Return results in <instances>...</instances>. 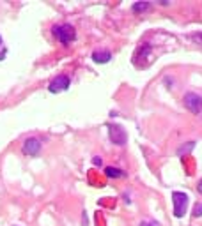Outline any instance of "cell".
Segmentation results:
<instances>
[{"mask_svg": "<svg viewBox=\"0 0 202 226\" xmlns=\"http://www.w3.org/2000/svg\"><path fill=\"white\" fill-rule=\"evenodd\" d=\"M52 34L53 37L64 44V46H67V44H71L75 39H76V30L71 23H59V25H53L52 27Z\"/></svg>", "mask_w": 202, "mask_h": 226, "instance_id": "1", "label": "cell"}, {"mask_svg": "<svg viewBox=\"0 0 202 226\" xmlns=\"http://www.w3.org/2000/svg\"><path fill=\"white\" fill-rule=\"evenodd\" d=\"M188 194L186 193H181V191H174L172 193V203H174V216L175 217H183L186 214V209H188Z\"/></svg>", "mask_w": 202, "mask_h": 226, "instance_id": "2", "label": "cell"}, {"mask_svg": "<svg viewBox=\"0 0 202 226\" xmlns=\"http://www.w3.org/2000/svg\"><path fill=\"white\" fill-rule=\"evenodd\" d=\"M183 104L193 115H200L202 113V96L197 92H186L183 96Z\"/></svg>", "mask_w": 202, "mask_h": 226, "instance_id": "3", "label": "cell"}, {"mask_svg": "<svg viewBox=\"0 0 202 226\" xmlns=\"http://www.w3.org/2000/svg\"><path fill=\"white\" fill-rule=\"evenodd\" d=\"M108 138H110V141L114 143V145L124 147L128 143V132L119 124H110L108 125Z\"/></svg>", "mask_w": 202, "mask_h": 226, "instance_id": "4", "label": "cell"}, {"mask_svg": "<svg viewBox=\"0 0 202 226\" xmlns=\"http://www.w3.org/2000/svg\"><path fill=\"white\" fill-rule=\"evenodd\" d=\"M69 87H71V78L67 76V74H59V76H55V78L50 81L48 90H50L52 94H59V92L67 90Z\"/></svg>", "mask_w": 202, "mask_h": 226, "instance_id": "5", "label": "cell"}, {"mask_svg": "<svg viewBox=\"0 0 202 226\" xmlns=\"http://www.w3.org/2000/svg\"><path fill=\"white\" fill-rule=\"evenodd\" d=\"M41 148H43V143H41V140L36 138V136L27 138V140L23 141V145H21V152H23L25 155H29V157H36V155H39Z\"/></svg>", "mask_w": 202, "mask_h": 226, "instance_id": "6", "label": "cell"}, {"mask_svg": "<svg viewBox=\"0 0 202 226\" xmlns=\"http://www.w3.org/2000/svg\"><path fill=\"white\" fill-rule=\"evenodd\" d=\"M92 60L96 64H108L112 60V51L110 50H96L92 53Z\"/></svg>", "mask_w": 202, "mask_h": 226, "instance_id": "7", "label": "cell"}, {"mask_svg": "<svg viewBox=\"0 0 202 226\" xmlns=\"http://www.w3.org/2000/svg\"><path fill=\"white\" fill-rule=\"evenodd\" d=\"M126 175L128 173L124 170L117 168V166H106L105 168V177H108V178H124Z\"/></svg>", "mask_w": 202, "mask_h": 226, "instance_id": "8", "label": "cell"}, {"mask_svg": "<svg viewBox=\"0 0 202 226\" xmlns=\"http://www.w3.org/2000/svg\"><path fill=\"white\" fill-rule=\"evenodd\" d=\"M149 2H135L133 6H131V11L135 12V14H140V12H145L147 9H149Z\"/></svg>", "mask_w": 202, "mask_h": 226, "instance_id": "9", "label": "cell"}, {"mask_svg": "<svg viewBox=\"0 0 202 226\" xmlns=\"http://www.w3.org/2000/svg\"><path fill=\"white\" fill-rule=\"evenodd\" d=\"M193 148H195V141H188V143H185V145H181V147L177 148V155H186Z\"/></svg>", "mask_w": 202, "mask_h": 226, "instance_id": "10", "label": "cell"}, {"mask_svg": "<svg viewBox=\"0 0 202 226\" xmlns=\"http://www.w3.org/2000/svg\"><path fill=\"white\" fill-rule=\"evenodd\" d=\"M192 216L197 219V217H202V201L200 203H195V207H193V212H192Z\"/></svg>", "mask_w": 202, "mask_h": 226, "instance_id": "11", "label": "cell"}, {"mask_svg": "<svg viewBox=\"0 0 202 226\" xmlns=\"http://www.w3.org/2000/svg\"><path fill=\"white\" fill-rule=\"evenodd\" d=\"M190 37H192V41H193L195 44H199V46H202V32H195V34H192Z\"/></svg>", "mask_w": 202, "mask_h": 226, "instance_id": "12", "label": "cell"}, {"mask_svg": "<svg viewBox=\"0 0 202 226\" xmlns=\"http://www.w3.org/2000/svg\"><path fill=\"white\" fill-rule=\"evenodd\" d=\"M138 226H160V223L158 221H142Z\"/></svg>", "mask_w": 202, "mask_h": 226, "instance_id": "13", "label": "cell"}, {"mask_svg": "<svg viewBox=\"0 0 202 226\" xmlns=\"http://www.w3.org/2000/svg\"><path fill=\"white\" fill-rule=\"evenodd\" d=\"M92 164H94V166H101V164H103V159L96 155V157H92Z\"/></svg>", "mask_w": 202, "mask_h": 226, "instance_id": "14", "label": "cell"}, {"mask_svg": "<svg viewBox=\"0 0 202 226\" xmlns=\"http://www.w3.org/2000/svg\"><path fill=\"white\" fill-rule=\"evenodd\" d=\"M82 224H83V226H87V224H89V217H87V212H83V216H82Z\"/></svg>", "mask_w": 202, "mask_h": 226, "instance_id": "15", "label": "cell"}, {"mask_svg": "<svg viewBox=\"0 0 202 226\" xmlns=\"http://www.w3.org/2000/svg\"><path fill=\"white\" fill-rule=\"evenodd\" d=\"M197 191H199V194H202V178L197 182Z\"/></svg>", "mask_w": 202, "mask_h": 226, "instance_id": "16", "label": "cell"}, {"mask_svg": "<svg viewBox=\"0 0 202 226\" xmlns=\"http://www.w3.org/2000/svg\"><path fill=\"white\" fill-rule=\"evenodd\" d=\"M160 4H161V6H168L170 2H168V0H160Z\"/></svg>", "mask_w": 202, "mask_h": 226, "instance_id": "17", "label": "cell"}, {"mask_svg": "<svg viewBox=\"0 0 202 226\" xmlns=\"http://www.w3.org/2000/svg\"><path fill=\"white\" fill-rule=\"evenodd\" d=\"M4 55H6V51H4V53H0V60H4Z\"/></svg>", "mask_w": 202, "mask_h": 226, "instance_id": "18", "label": "cell"}, {"mask_svg": "<svg viewBox=\"0 0 202 226\" xmlns=\"http://www.w3.org/2000/svg\"><path fill=\"white\" fill-rule=\"evenodd\" d=\"M2 44H4V39H2V35H0V46H2Z\"/></svg>", "mask_w": 202, "mask_h": 226, "instance_id": "19", "label": "cell"}]
</instances>
